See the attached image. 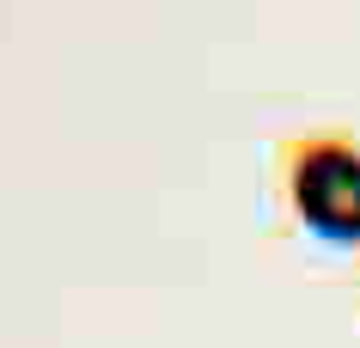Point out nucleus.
<instances>
[{"mask_svg": "<svg viewBox=\"0 0 360 348\" xmlns=\"http://www.w3.org/2000/svg\"><path fill=\"white\" fill-rule=\"evenodd\" d=\"M281 195L311 238L360 245V141L342 129L281 141Z\"/></svg>", "mask_w": 360, "mask_h": 348, "instance_id": "nucleus-1", "label": "nucleus"}]
</instances>
